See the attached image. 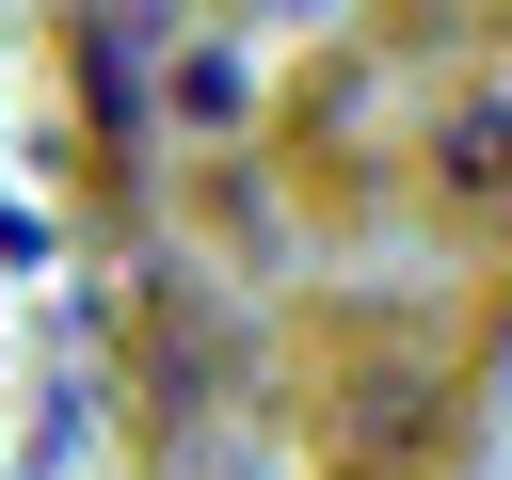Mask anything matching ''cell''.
Wrapping results in <instances>:
<instances>
[{
    "label": "cell",
    "mask_w": 512,
    "mask_h": 480,
    "mask_svg": "<svg viewBox=\"0 0 512 480\" xmlns=\"http://www.w3.org/2000/svg\"><path fill=\"white\" fill-rule=\"evenodd\" d=\"M432 192H464V208H512V96H464V112L432 128Z\"/></svg>",
    "instance_id": "6da1fadb"
}]
</instances>
